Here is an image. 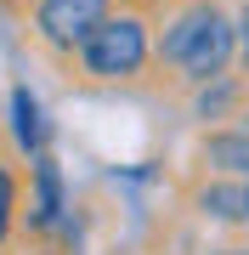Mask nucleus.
<instances>
[{"label":"nucleus","mask_w":249,"mask_h":255,"mask_svg":"<svg viewBox=\"0 0 249 255\" xmlns=\"http://www.w3.org/2000/svg\"><path fill=\"white\" fill-rule=\"evenodd\" d=\"M153 57L175 74V80L210 85V80H221L227 63L238 57V23H232L215 0H193V6H181L165 28H159Z\"/></svg>","instance_id":"1"},{"label":"nucleus","mask_w":249,"mask_h":255,"mask_svg":"<svg viewBox=\"0 0 249 255\" xmlns=\"http://www.w3.org/2000/svg\"><path fill=\"white\" fill-rule=\"evenodd\" d=\"M148 57H153V23L142 11H113L80 46V68L91 80H136L148 68Z\"/></svg>","instance_id":"2"},{"label":"nucleus","mask_w":249,"mask_h":255,"mask_svg":"<svg viewBox=\"0 0 249 255\" xmlns=\"http://www.w3.org/2000/svg\"><path fill=\"white\" fill-rule=\"evenodd\" d=\"M108 17H113V0H34V11H28L34 40L57 57H74Z\"/></svg>","instance_id":"3"},{"label":"nucleus","mask_w":249,"mask_h":255,"mask_svg":"<svg viewBox=\"0 0 249 255\" xmlns=\"http://www.w3.org/2000/svg\"><path fill=\"white\" fill-rule=\"evenodd\" d=\"M63 216H68L63 170H57L51 153H34V159H28V210H23V221H28L34 238H46V233L63 227Z\"/></svg>","instance_id":"4"},{"label":"nucleus","mask_w":249,"mask_h":255,"mask_svg":"<svg viewBox=\"0 0 249 255\" xmlns=\"http://www.w3.org/2000/svg\"><path fill=\"white\" fill-rule=\"evenodd\" d=\"M198 159L210 164L215 176H232V182H249V125H227V130H210L198 147Z\"/></svg>","instance_id":"5"},{"label":"nucleus","mask_w":249,"mask_h":255,"mask_svg":"<svg viewBox=\"0 0 249 255\" xmlns=\"http://www.w3.org/2000/svg\"><path fill=\"white\" fill-rule=\"evenodd\" d=\"M11 136H17V153L23 159H34V153H46V114H40V102H34V91L28 85H17L11 91Z\"/></svg>","instance_id":"6"},{"label":"nucleus","mask_w":249,"mask_h":255,"mask_svg":"<svg viewBox=\"0 0 249 255\" xmlns=\"http://www.w3.org/2000/svg\"><path fill=\"white\" fill-rule=\"evenodd\" d=\"M198 210L227 227H249V182H210L198 187Z\"/></svg>","instance_id":"7"},{"label":"nucleus","mask_w":249,"mask_h":255,"mask_svg":"<svg viewBox=\"0 0 249 255\" xmlns=\"http://www.w3.org/2000/svg\"><path fill=\"white\" fill-rule=\"evenodd\" d=\"M17 210H23V182H17V170L0 159V244H6L11 227H17Z\"/></svg>","instance_id":"8"},{"label":"nucleus","mask_w":249,"mask_h":255,"mask_svg":"<svg viewBox=\"0 0 249 255\" xmlns=\"http://www.w3.org/2000/svg\"><path fill=\"white\" fill-rule=\"evenodd\" d=\"M232 102H238V85H232L227 74H221V80H210V85H198V119H221Z\"/></svg>","instance_id":"9"},{"label":"nucleus","mask_w":249,"mask_h":255,"mask_svg":"<svg viewBox=\"0 0 249 255\" xmlns=\"http://www.w3.org/2000/svg\"><path fill=\"white\" fill-rule=\"evenodd\" d=\"M232 23H238V51H244V63H249V0L238 6V17H232Z\"/></svg>","instance_id":"10"},{"label":"nucleus","mask_w":249,"mask_h":255,"mask_svg":"<svg viewBox=\"0 0 249 255\" xmlns=\"http://www.w3.org/2000/svg\"><path fill=\"white\" fill-rule=\"evenodd\" d=\"M210 255H249V250H210Z\"/></svg>","instance_id":"11"}]
</instances>
